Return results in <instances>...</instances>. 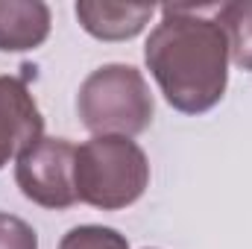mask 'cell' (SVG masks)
<instances>
[{"label":"cell","mask_w":252,"mask_h":249,"mask_svg":"<svg viewBox=\"0 0 252 249\" xmlns=\"http://www.w3.org/2000/svg\"><path fill=\"white\" fill-rule=\"evenodd\" d=\"M50 6L41 0H0V53H27L50 35Z\"/></svg>","instance_id":"obj_7"},{"label":"cell","mask_w":252,"mask_h":249,"mask_svg":"<svg viewBox=\"0 0 252 249\" xmlns=\"http://www.w3.org/2000/svg\"><path fill=\"white\" fill-rule=\"evenodd\" d=\"M144 62L170 109L211 112L229 85V41L217 6H161V21L144 44Z\"/></svg>","instance_id":"obj_1"},{"label":"cell","mask_w":252,"mask_h":249,"mask_svg":"<svg viewBox=\"0 0 252 249\" xmlns=\"http://www.w3.org/2000/svg\"><path fill=\"white\" fill-rule=\"evenodd\" d=\"M73 185L76 199L91 208H129L150 185L147 153L124 135H94L91 141L76 147Z\"/></svg>","instance_id":"obj_2"},{"label":"cell","mask_w":252,"mask_h":249,"mask_svg":"<svg viewBox=\"0 0 252 249\" xmlns=\"http://www.w3.org/2000/svg\"><path fill=\"white\" fill-rule=\"evenodd\" d=\"M156 15L153 3H112V0H79L76 18L82 30L100 41H129L144 32Z\"/></svg>","instance_id":"obj_6"},{"label":"cell","mask_w":252,"mask_h":249,"mask_svg":"<svg viewBox=\"0 0 252 249\" xmlns=\"http://www.w3.org/2000/svg\"><path fill=\"white\" fill-rule=\"evenodd\" d=\"M217 21L229 41V59L252 73V0L217 3Z\"/></svg>","instance_id":"obj_8"},{"label":"cell","mask_w":252,"mask_h":249,"mask_svg":"<svg viewBox=\"0 0 252 249\" xmlns=\"http://www.w3.org/2000/svg\"><path fill=\"white\" fill-rule=\"evenodd\" d=\"M76 147L67 138H38L15 161V182L21 193L50 211H64L76 199L73 185Z\"/></svg>","instance_id":"obj_4"},{"label":"cell","mask_w":252,"mask_h":249,"mask_svg":"<svg viewBox=\"0 0 252 249\" xmlns=\"http://www.w3.org/2000/svg\"><path fill=\"white\" fill-rule=\"evenodd\" d=\"M0 249H38V235L27 220L0 211Z\"/></svg>","instance_id":"obj_10"},{"label":"cell","mask_w":252,"mask_h":249,"mask_svg":"<svg viewBox=\"0 0 252 249\" xmlns=\"http://www.w3.org/2000/svg\"><path fill=\"white\" fill-rule=\"evenodd\" d=\"M76 115L94 135L135 138L153 124L156 100L138 67L112 62L82 79L76 94Z\"/></svg>","instance_id":"obj_3"},{"label":"cell","mask_w":252,"mask_h":249,"mask_svg":"<svg viewBox=\"0 0 252 249\" xmlns=\"http://www.w3.org/2000/svg\"><path fill=\"white\" fill-rule=\"evenodd\" d=\"M59 249H129L126 235H121L112 226H73L67 235H62Z\"/></svg>","instance_id":"obj_9"},{"label":"cell","mask_w":252,"mask_h":249,"mask_svg":"<svg viewBox=\"0 0 252 249\" xmlns=\"http://www.w3.org/2000/svg\"><path fill=\"white\" fill-rule=\"evenodd\" d=\"M44 138V118L21 76H0V170Z\"/></svg>","instance_id":"obj_5"}]
</instances>
